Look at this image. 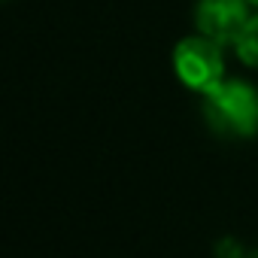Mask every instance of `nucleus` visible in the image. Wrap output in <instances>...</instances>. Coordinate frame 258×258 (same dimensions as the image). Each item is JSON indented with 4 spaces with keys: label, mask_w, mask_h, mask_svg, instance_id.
Wrapping results in <instances>:
<instances>
[{
    "label": "nucleus",
    "mask_w": 258,
    "mask_h": 258,
    "mask_svg": "<svg viewBox=\"0 0 258 258\" xmlns=\"http://www.w3.org/2000/svg\"><path fill=\"white\" fill-rule=\"evenodd\" d=\"M173 70L182 79L185 88L207 94L210 88H216L225 79V58H222V46L204 34L198 37H185L176 43L173 49Z\"/></svg>",
    "instance_id": "f03ea898"
},
{
    "label": "nucleus",
    "mask_w": 258,
    "mask_h": 258,
    "mask_svg": "<svg viewBox=\"0 0 258 258\" xmlns=\"http://www.w3.org/2000/svg\"><path fill=\"white\" fill-rule=\"evenodd\" d=\"M234 52H237V58H240L243 64H249V67L258 70V13H255V16L249 19V25L243 28L240 40L234 43Z\"/></svg>",
    "instance_id": "20e7f679"
},
{
    "label": "nucleus",
    "mask_w": 258,
    "mask_h": 258,
    "mask_svg": "<svg viewBox=\"0 0 258 258\" xmlns=\"http://www.w3.org/2000/svg\"><path fill=\"white\" fill-rule=\"evenodd\" d=\"M249 4H252V7H258V0H249Z\"/></svg>",
    "instance_id": "39448f33"
},
{
    "label": "nucleus",
    "mask_w": 258,
    "mask_h": 258,
    "mask_svg": "<svg viewBox=\"0 0 258 258\" xmlns=\"http://www.w3.org/2000/svg\"><path fill=\"white\" fill-rule=\"evenodd\" d=\"M249 19V0H198L195 7L198 34L216 40L219 46H234Z\"/></svg>",
    "instance_id": "7ed1b4c3"
},
{
    "label": "nucleus",
    "mask_w": 258,
    "mask_h": 258,
    "mask_svg": "<svg viewBox=\"0 0 258 258\" xmlns=\"http://www.w3.org/2000/svg\"><path fill=\"white\" fill-rule=\"evenodd\" d=\"M204 118L222 137H252L258 131V91L237 79H222L204 94Z\"/></svg>",
    "instance_id": "f257e3e1"
}]
</instances>
